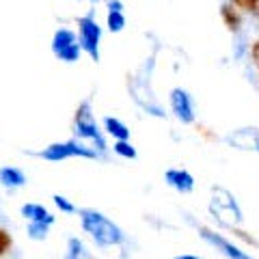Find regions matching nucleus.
I'll return each mask as SVG.
<instances>
[{
  "label": "nucleus",
  "mask_w": 259,
  "mask_h": 259,
  "mask_svg": "<svg viewBox=\"0 0 259 259\" xmlns=\"http://www.w3.org/2000/svg\"><path fill=\"white\" fill-rule=\"evenodd\" d=\"M80 223H82V229L95 240V244L100 246H117L125 240L123 231L119 227L106 218L102 212H95V209H80Z\"/></svg>",
  "instance_id": "nucleus-1"
},
{
  "label": "nucleus",
  "mask_w": 259,
  "mask_h": 259,
  "mask_svg": "<svg viewBox=\"0 0 259 259\" xmlns=\"http://www.w3.org/2000/svg\"><path fill=\"white\" fill-rule=\"evenodd\" d=\"M74 125H76V134L80 136V139L91 141L100 151H104L108 147V145H106V136L102 134V130H100V125H97V121H95L93 112H91V102H89V100H84L78 106L76 117H74Z\"/></svg>",
  "instance_id": "nucleus-2"
},
{
  "label": "nucleus",
  "mask_w": 259,
  "mask_h": 259,
  "mask_svg": "<svg viewBox=\"0 0 259 259\" xmlns=\"http://www.w3.org/2000/svg\"><path fill=\"white\" fill-rule=\"evenodd\" d=\"M78 41L82 52L89 54L91 61H100V44H102V26L97 24L93 13L78 18Z\"/></svg>",
  "instance_id": "nucleus-3"
},
{
  "label": "nucleus",
  "mask_w": 259,
  "mask_h": 259,
  "mask_svg": "<svg viewBox=\"0 0 259 259\" xmlns=\"http://www.w3.org/2000/svg\"><path fill=\"white\" fill-rule=\"evenodd\" d=\"M52 52L59 61L63 63H76L80 61V54H82V48H80L78 35L69 28H59L52 37Z\"/></svg>",
  "instance_id": "nucleus-4"
},
{
  "label": "nucleus",
  "mask_w": 259,
  "mask_h": 259,
  "mask_svg": "<svg viewBox=\"0 0 259 259\" xmlns=\"http://www.w3.org/2000/svg\"><path fill=\"white\" fill-rule=\"evenodd\" d=\"M214 197H212V203H209V209L212 214L225 225V216H229V227L242 223V209L236 203V199L231 197V192H227L225 188H214Z\"/></svg>",
  "instance_id": "nucleus-5"
},
{
  "label": "nucleus",
  "mask_w": 259,
  "mask_h": 259,
  "mask_svg": "<svg viewBox=\"0 0 259 259\" xmlns=\"http://www.w3.org/2000/svg\"><path fill=\"white\" fill-rule=\"evenodd\" d=\"M39 156L44 160H50V162H61V160H67V158H95L97 153L95 149H89L87 145L78 143V141H67V143H52L48 145L44 151H39Z\"/></svg>",
  "instance_id": "nucleus-6"
},
{
  "label": "nucleus",
  "mask_w": 259,
  "mask_h": 259,
  "mask_svg": "<svg viewBox=\"0 0 259 259\" xmlns=\"http://www.w3.org/2000/svg\"><path fill=\"white\" fill-rule=\"evenodd\" d=\"M171 110H173V115L182 121V123H186V125H190V123H194V102H192V95L186 91V89H182V87H177V89H173L171 91Z\"/></svg>",
  "instance_id": "nucleus-7"
},
{
  "label": "nucleus",
  "mask_w": 259,
  "mask_h": 259,
  "mask_svg": "<svg viewBox=\"0 0 259 259\" xmlns=\"http://www.w3.org/2000/svg\"><path fill=\"white\" fill-rule=\"evenodd\" d=\"M201 238H203L205 242H209L212 246H216V250H221V253L225 257H229V259H253L250 255H246L244 250H240L236 244H233V242L225 240L223 236H218V233L205 229V227H201Z\"/></svg>",
  "instance_id": "nucleus-8"
},
{
  "label": "nucleus",
  "mask_w": 259,
  "mask_h": 259,
  "mask_svg": "<svg viewBox=\"0 0 259 259\" xmlns=\"http://www.w3.org/2000/svg\"><path fill=\"white\" fill-rule=\"evenodd\" d=\"M164 180L171 188H175L182 194H188L194 190V177L188 171H184V168H168L164 173Z\"/></svg>",
  "instance_id": "nucleus-9"
},
{
  "label": "nucleus",
  "mask_w": 259,
  "mask_h": 259,
  "mask_svg": "<svg viewBox=\"0 0 259 259\" xmlns=\"http://www.w3.org/2000/svg\"><path fill=\"white\" fill-rule=\"evenodd\" d=\"M108 13H106V28L110 32H121L125 28V13H123V3L121 0H108L106 3Z\"/></svg>",
  "instance_id": "nucleus-10"
},
{
  "label": "nucleus",
  "mask_w": 259,
  "mask_h": 259,
  "mask_svg": "<svg viewBox=\"0 0 259 259\" xmlns=\"http://www.w3.org/2000/svg\"><path fill=\"white\" fill-rule=\"evenodd\" d=\"M22 216L28 218L30 223H46V225L54 223V216L39 203H24L22 205Z\"/></svg>",
  "instance_id": "nucleus-11"
},
{
  "label": "nucleus",
  "mask_w": 259,
  "mask_h": 259,
  "mask_svg": "<svg viewBox=\"0 0 259 259\" xmlns=\"http://www.w3.org/2000/svg\"><path fill=\"white\" fill-rule=\"evenodd\" d=\"M221 18L225 22V26L231 32H238L242 28V13H240L238 7H233L231 3H225L221 7Z\"/></svg>",
  "instance_id": "nucleus-12"
},
{
  "label": "nucleus",
  "mask_w": 259,
  "mask_h": 259,
  "mask_svg": "<svg viewBox=\"0 0 259 259\" xmlns=\"http://www.w3.org/2000/svg\"><path fill=\"white\" fill-rule=\"evenodd\" d=\"M0 184L7 186V188H20V186L26 184V175L15 166H5L0 168Z\"/></svg>",
  "instance_id": "nucleus-13"
},
{
  "label": "nucleus",
  "mask_w": 259,
  "mask_h": 259,
  "mask_svg": "<svg viewBox=\"0 0 259 259\" xmlns=\"http://www.w3.org/2000/svg\"><path fill=\"white\" fill-rule=\"evenodd\" d=\"M104 127H106V132L115 141H130V127L123 123V121H119L115 117H106L104 119Z\"/></svg>",
  "instance_id": "nucleus-14"
},
{
  "label": "nucleus",
  "mask_w": 259,
  "mask_h": 259,
  "mask_svg": "<svg viewBox=\"0 0 259 259\" xmlns=\"http://www.w3.org/2000/svg\"><path fill=\"white\" fill-rule=\"evenodd\" d=\"M112 149H115V153L121 156V158H127V160L136 158V149H134V145L130 141H117L115 145H112Z\"/></svg>",
  "instance_id": "nucleus-15"
},
{
  "label": "nucleus",
  "mask_w": 259,
  "mask_h": 259,
  "mask_svg": "<svg viewBox=\"0 0 259 259\" xmlns=\"http://www.w3.org/2000/svg\"><path fill=\"white\" fill-rule=\"evenodd\" d=\"M48 229H50V225H46V223H30L28 225V236L32 240H46Z\"/></svg>",
  "instance_id": "nucleus-16"
},
{
  "label": "nucleus",
  "mask_w": 259,
  "mask_h": 259,
  "mask_svg": "<svg viewBox=\"0 0 259 259\" xmlns=\"http://www.w3.org/2000/svg\"><path fill=\"white\" fill-rule=\"evenodd\" d=\"M233 7H238L240 11L246 13H257L259 11V0H229Z\"/></svg>",
  "instance_id": "nucleus-17"
},
{
  "label": "nucleus",
  "mask_w": 259,
  "mask_h": 259,
  "mask_svg": "<svg viewBox=\"0 0 259 259\" xmlns=\"http://www.w3.org/2000/svg\"><path fill=\"white\" fill-rule=\"evenodd\" d=\"M52 199H54V205L59 207L63 214H74V212H78L76 205H74V203H69V201L65 199V197H61V194H54Z\"/></svg>",
  "instance_id": "nucleus-18"
},
{
  "label": "nucleus",
  "mask_w": 259,
  "mask_h": 259,
  "mask_svg": "<svg viewBox=\"0 0 259 259\" xmlns=\"http://www.w3.org/2000/svg\"><path fill=\"white\" fill-rule=\"evenodd\" d=\"M9 246H11V238H9V233H5L3 229H0V255H3Z\"/></svg>",
  "instance_id": "nucleus-19"
},
{
  "label": "nucleus",
  "mask_w": 259,
  "mask_h": 259,
  "mask_svg": "<svg viewBox=\"0 0 259 259\" xmlns=\"http://www.w3.org/2000/svg\"><path fill=\"white\" fill-rule=\"evenodd\" d=\"M250 59H253V63L259 67V39H257L253 46H250Z\"/></svg>",
  "instance_id": "nucleus-20"
},
{
  "label": "nucleus",
  "mask_w": 259,
  "mask_h": 259,
  "mask_svg": "<svg viewBox=\"0 0 259 259\" xmlns=\"http://www.w3.org/2000/svg\"><path fill=\"white\" fill-rule=\"evenodd\" d=\"M171 259H201L197 255H177V257H171Z\"/></svg>",
  "instance_id": "nucleus-21"
},
{
  "label": "nucleus",
  "mask_w": 259,
  "mask_h": 259,
  "mask_svg": "<svg viewBox=\"0 0 259 259\" xmlns=\"http://www.w3.org/2000/svg\"><path fill=\"white\" fill-rule=\"evenodd\" d=\"M255 149H257V151H259V143H257V145H255Z\"/></svg>",
  "instance_id": "nucleus-22"
},
{
  "label": "nucleus",
  "mask_w": 259,
  "mask_h": 259,
  "mask_svg": "<svg viewBox=\"0 0 259 259\" xmlns=\"http://www.w3.org/2000/svg\"><path fill=\"white\" fill-rule=\"evenodd\" d=\"M91 3H97V0H91Z\"/></svg>",
  "instance_id": "nucleus-23"
}]
</instances>
